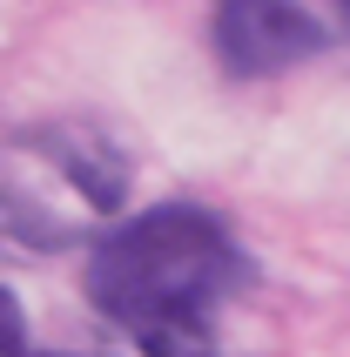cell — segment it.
I'll list each match as a JSON object with an SVG mask.
<instances>
[{
    "instance_id": "7a4b0ae2",
    "label": "cell",
    "mask_w": 350,
    "mask_h": 357,
    "mask_svg": "<svg viewBox=\"0 0 350 357\" xmlns=\"http://www.w3.org/2000/svg\"><path fill=\"white\" fill-rule=\"evenodd\" d=\"M324 14H337L330 0H222L215 47L236 75H270V68H290L330 40Z\"/></svg>"
},
{
    "instance_id": "6da1fadb",
    "label": "cell",
    "mask_w": 350,
    "mask_h": 357,
    "mask_svg": "<svg viewBox=\"0 0 350 357\" xmlns=\"http://www.w3.org/2000/svg\"><path fill=\"white\" fill-rule=\"evenodd\" d=\"M250 257L229 222L189 202H162L115 222L88 250V303L142 351H189L243 297Z\"/></svg>"
},
{
    "instance_id": "277c9868",
    "label": "cell",
    "mask_w": 350,
    "mask_h": 357,
    "mask_svg": "<svg viewBox=\"0 0 350 357\" xmlns=\"http://www.w3.org/2000/svg\"><path fill=\"white\" fill-rule=\"evenodd\" d=\"M330 7H337V14H350V0H330Z\"/></svg>"
},
{
    "instance_id": "3957f363",
    "label": "cell",
    "mask_w": 350,
    "mask_h": 357,
    "mask_svg": "<svg viewBox=\"0 0 350 357\" xmlns=\"http://www.w3.org/2000/svg\"><path fill=\"white\" fill-rule=\"evenodd\" d=\"M149 357H189V351H149Z\"/></svg>"
}]
</instances>
